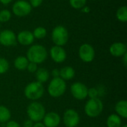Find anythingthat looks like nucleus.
<instances>
[{
    "instance_id": "nucleus-1",
    "label": "nucleus",
    "mask_w": 127,
    "mask_h": 127,
    "mask_svg": "<svg viewBox=\"0 0 127 127\" xmlns=\"http://www.w3.org/2000/svg\"><path fill=\"white\" fill-rule=\"evenodd\" d=\"M26 56L29 62L34 63L38 65L45 61L48 57V52L43 45H33L28 48Z\"/></svg>"
},
{
    "instance_id": "nucleus-2",
    "label": "nucleus",
    "mask_w": 127,
    "mask_h": 127,
    "mask_svg": "<svg viewBox=\"0 0 127 127\" xmlns=\"http://www.w3.org/2000/svg\"><path fill=\"white\" fill-rule=\"evenodd\" d=\"M45 89L42 83L34 81L28 83L24 89L25 97L32 101H36L40 99L44 95Z\"/></svg>"
},
{
    "instance_id": "nucleus-3",
    "label": "nucleus",
    "mask_w": 127,
    "mask_h": 127,
    "mask_svg": "<svg viewBox=\"0 0 127 127\" xmlns=\"http://www.w3.org/2000/svg\"><path fill=\"white\" fill-rule=\"evenodd\" d=\"M103 110V103L102 100L98 98H89L84 106L85 114L92 118H97L100 115Z\"/></svg>"
},
{
    "instance_id": "nucleus-4",
    "label": "nucleus",
    "mask_w": 127,
    "mask_h": 127,
    "mask_svg": "<svg viewBox=\"0 0 127 127\" xmlns=\"http://www.w3.org/2000/svg\"><path fill=\"white\" fill-rule=\"evenodd\" d=\"M27 115L33 122H40L45 115V108L41 103L33 101L27 107Z\"/></svg>"
},
{
    "instance_id": "nucleus-5",
    "label": "nucleus",
    "mask_w": 127,
    "mask_h": 127,
    "mask_svg": "<svg viewBox=\"0 0 127 127\" xmlns=\"http://www.w3.org/2000/svg\"><path fill=\"white\" fill-rule=\"evenodd\" d=\"M48 95L57 98L63 96L66 91V83L60 77H54L48 86Z\"/></svg>"
},
{
    "instance_id": "nucleus-6",
    "label": "nucleus",
    "mask_w": 127,
    "mask_h": 127,
    "mask_svg": "<svg viewBox=\"0 0 127 127\" xmlns=\"http://www.w3.org/2000/svg\"><path fill=\"white\" fill-rule=\"evenodd\" d=\"M51 39L55 45L63 47L67 43L68 39V33L67 29L62 25L56 26L52 31Z\"/></svg>"
},
{
    "instance_id": "nucleus-7",
    "label": "nucleus",
    "mask_w": 127,
    "mask_h": 127,
    "mask_svg": "<svg viewBox=\"0 0 127 127\" xmlns=\"http://www.w3.org/2000/svg\"><path fill=\"white\" fill-rule=\"evenodd\" d=\"M70 92L73 97L77 100H83L88 97V88L80 82L74 83L70 87Z\"/></svg>"
},
{
    "instance_id": "nucleus-8",
    "label": "nucleus",
    "mask_w": 127,
    "mask_h": 127,
    "mask_svg": "<svg viewBox=\"0 0 127 127\" xmlns=\"http://www.w3.org/2000/svg\"><path fill=\"white\" fill-rule=\"evenodd\" d=\"M78 54L80 59L86 63H91L94 60L95 57V51L93 46L89 43H84L80 45Z\"/></svg>"
},
{
    "instance_id": "nucleus-9",
    "label": "nucleus",
    "mask_w": 127,
    "mask_h": 127,
    "mask_svg": "<svg viewBox=\"0 0 127 127\" xmlns=\"http://www.w3.org/2000/svg\"><path fill=\"white\" fill-rule=\"evenodd\" d=\"M32 7L31 6L30 3L25 1V0H19L16 1L13 7L12 11L16 16L23 17L28 16L31 12Z\"/></svg>"
},
{
    "instance_id": "nucleus-10",
    "label": "nucleus",
    "mask_w": 127,
    "mask_h": 127,
    "mask_svg": "<svg viewBox=\"0 0 127 127\" xmlns=\"http://www.w3.org/2000/svg\"><path fill=\"white\" fill-rule=\"evenodd\" d=\"M80 118L78 112L73 109L65 110L63 116V124L66 127H77L80 123Z\"/></svg>"
},
{
    "instance_id": "nucleus-11",
    "label": "nucleus",
    "mask_w": 127,
    "mask_h": 127,
    "mask_svg": "<svg viewBox=\"0 0 127 127\" xmlns=\"http://www.w3.org/2000/svg\"><path fill=\"white\" fill-rule=\"evenodd\" d=\"M16 36L10 30H3L0 32V44L3 46L10 47L16 44Z\"/></svg>"
},
{
    "instance_id": "nucleus-12",
    "label": "nucleus",
    "mask_w": 127,
    "mask_h": 127,
    "mask_svg": "<svg viewBox=\"0 0 127 127\" xmlns=\"http://www.w3.org/2000/svg\"><path fill=\"white\" fill-rule=\"evenodd\" d=\"M50 56L52 60L56 63H62L65 60L67 54L62 46L54 45L50 50Z\"/></svg>"
},
{
    "instance_id": "nucleus-13",
    "label": "nucleus",
    "mask_w": 127,
    "mask_h": 127,
    "mask_svg": "<svg viewBox=\"0 0 127 127\" xmlns=\"http://www.w3.org/2000/svg\"><path fill=\"white\" fill-rule=\"evenodd\" d=\"M43 124L46 127H57L61 121L60 115L55 112L45 113L43 119Z\"/></svg>"
},
{
    "instance_id": "nucleus-14",
    "label": "nucleus",
    "mask_w": 127,
    "mask_h": 127,
    "mask_svg": "<svg viewBox=\"0 0 127 127\" xmlns=\"http://www.w3.org/2000/svg\"><path fill=\"white\" fill-rule=\"evenodd\" d=\"M16 41L22 45H31L34 41L33 33L29 31H22L19 32L16 36Z\"/></svg>"
},
{
    "instance_id": "nucleus-15",
    "label": "nucleus",
    "mask_w": 127,
    "mask_h": 127,
    "mask_svg": "<svg viewBox=\"0 0 127 127\" xmlns=\"http://www.w3.org/2000/svg\"><path fill=\"white\" fill-rule=\"evenodd\" d=\"M127 51V45L123 42H114L109 47V52L115 57H122Z\"/></svg>"
},
{
    "instance_id": "nucleus-16",
    "label": "nucleus",
    "mask_w": 127,
    "mask_h": 127,
    "mask_svg": "<svg viewBox=\"0 0 127 127\" xmlns=\"http://www.w3.org/2000/svg\"><path fill=\"white\" fill-rule=\"evenodd\" d=\"M75 76V71L71 66H64L60 70V77L63 80H71Z\"/></svg>"
},
{
    "instance_id": "nucleus-17",
    "label": "nucleus",
    "mask_w": 127,
    "mask_h": 127,
    "mask_svg": "<svg viewBox=\"0 0 127 127\" xmlns=\"http://www.w3.org/2000/svg\"><path fill=\"white\" fill-rule=\"evenodd\" d=\"M115 109L119 117L124 119L127 118V101L126 100H119L116 103Z\"/></svg>"
},
{
    "instance_id": "nucleus-18",
    "label": "nucleus",
    "mask_w": 127,
    "mask_h": 127,
    "mask_svg": "<svg viewBox=\"0 0 127 127\" xmlns=\"http://www.w3.org/2000/svg\"><path fill=\"white\" fill-rule=\"evenodd\" d=\"M35 75H36V79L37 82H39L41 83H46L50 77V74L48 72V71L45 68H39L36 70V71L35 72Z\"/></svg>"
},
{
    "instance_id": "nucleus-19",
    "label": "nucleus",
    "mask_w": 127,
    "mask_h": 127,
    "mask_svg": "<svg viewBox=\"0 0 127 127\" xmlns=\"http://www.w3.org/2000/svg\"><path fill=\"white\" fill-rule=\"evenodd\" d=\"M29 63L28 60L27 59L26 57L25 56H19L17 57L14 62H13V65L14 67L19 70V71H24L27 68V66Z\"/></svg>"
},
{
    "instance_id": "nucleus-20",
    "label": "nucleus",
    "mask_w": 127,
    "mask_h": 127,
    "mask_svg": "<svg viewBox=\"0 0 127 127\" xmlns=\"http://www.w3.org/2000/svg\"><path fill=\"white\" fill-rule=\"evenodd\" d=\"M107 127H121L122 126L121 118L117 114H111L106 119Z\"/></svg>"
},
{
    "instance_id": "nucleus-21",
    "label": "nucleus",
    "mask_w": 127,
    "mask_h": 127,
    "mask_svg": "<svg viewBox=\"0 0 127 127\" xmlns=\"http://www.w3.org/2000/svg\"><path fill=\"white\" fill-rule=\"evenodd\" d=\"M11 118V113L8 108L0 105V123H7Z\"/></svg>"
},
{
    "instance_id": "nucleus-22",
    "label": "nucleus",
    "mask_w": 127,
    "mask_h": 127,
    "mask_svg": "<svg viewBox=\"0 0 127 127\" xmlns=\"http://www.w3.org/2000/svg\"><path fill=\"white\" fill-rule=\"evenodd\" d=\"M117 19L121 22H126L127 21V6H122L118 8L116 13Z\"/></svg>"
},
{
    "instance_id": "nucleus-23",
    "label": "nucleus",
    "mask_w": 127,
    "mask_h": 127,
    "mask_svg": "<svg viewBox=\"0 0 127 127\" xmlns=\"http://www.w3.org/2000/svg\"><path fill=\"white\" fill-rule=\"evenodd\" d=\"M33 35L34 36V38L36 39H43L44 37L46 36L47 35V31L45 28L43 27H37L34 29L33 32Z\"/></svg>"
},
{
    "instance_id": "nucleus-24",
    "label": "nucleus",
    "mask_w": 127,
    "mask_h": 127,
    "mask_svg": "<svg viewBox=\"0 0 127 127\" xmlns=\"http://www.w3.org/2000/svg\"><path fill=\"white\" fill-rule=\"evenodd\" d=\"M87 0H69L70 5L74 9L83 8L86 4Z\"/></svg>"
},
{
    "instance_id": "nucleus-25",
    "label": "nucleus",
    "mask_w": 127,
    "mask_h": 127,
    "mask_svg": "<svg viewBox=\"0 0 127 127\" xmlns=\"http://www.w3.org/2000/svg\"><path fill=\"white\" fill-rule=\"evenodd\" d=\"M11 18V13L7 9L0 10V22H7Z\"/></svg>"
},
{
    "instance_id": "nucleus-26",
    "label": "nucleus",
    "mask_w": 127,
    "mask_h": 127,
    "mask_svg": "<svg viewBox=\"0 0 127 127\" xmlns=\"http://www.w3.org/2000/svg\"><path fill=\"white\" fill-rule=\"evenodd\" d=\"M9 69L8 61L3 57H0V74H5Z\"/></svg>"
},
{
    "instance_id": "nucleus-27",
    "label": "nucleus",
    "mask_w": 127,
    "mask_h": 127,
    "mask_svg": "<svg viewBox=\"0 0 127 127\" xmlns=\"http://www.w3.org/2000/svg\"><path fill=\"white\" fill-rule=\"evenodd\" d=\"M99 95L98 90L96 88H90L88 89V97L89 98H96Z\"/></svg>"
},
{
    "instance_id": "nucleus-28",
    "label": "nucleus",
    "mask_w": 127,
    "mask_h": 127,
    "mask_svg": "<svg viewBox=\"0 0 127 127\" xmlns=\"http://www.w3.org/2000/svg\"><path fill=\"white\" fill-rule=\"evenodd\" d=\"M30 73H35L36 71V70L38 69L37 68V64L34 63H31V62H29L28 66H27V68H26Z\"/></svg>"
},
{
    "instance_id": "nucleus-29",
    "label": "nucleus",
    "mask_w": 127,
    "mask_h": 127,
    "mask_svg": "<svg viewBox=\"0 0 127 127\" xmlns=\"http://www.w3.org/2000/svg\"><path fill=\"white\" fill-rule=\"evenodd\" d=\"M42 1L43 0H30L29 3L32 7H38L42 4Z\"/></svg>"
},
{
    "instance_id": "nucleus-30",
    "label": "nucleus",
    "mask_w": 127,
    "mask_h": 127,
    "mask_svg": "<svg viewBox=\"0 0 127 127\" xmlns=\"http://www.w3.org/2000/svg\"><path fill=\"white\" fill-rule=\"evenodd\" d=\"M5 127H21V126L15 121H9L6 123Z\"/></svg>"
},
{
    "instance_id": "nucleus-31",
    "label": "nucleus",
    "mask_w": 127,
    "mask_h": 127,
    "mask_svg": "<svg viewBox=\"0 0 127 127\" xmlns=\"http://www.w3.org/2000/svg\"><path fill=\"white\" fill-rule=\"evenodd\" d=\"M33 122L28 118V120H25L24 121L22 127H33Z\"/></svg>"
},
{
    "instance_id": "nucleus-32",
    "label": "nucleus",
    "mask_w": 127,
    "mask_h": 127,
    "mask_svg": "<svg viewBox=\"0 0 127 127\" xmlns=\"http://www.w3.org/2000/svg\"><path fill=\"white\" fill-rule=\"evenodd\" d=\"M51 74L54 77H60V70L57 68H54L51 71Z\"/></svg>"
},
{
    "instance_id": "nucleus-33",
    "label": "nucleus",
    "mask_w": 127,
    "mask_h": 127,
    "mask_svg": "<svg viewBox=\"0 0 127 127\" xmlns=\"http://www.w3.org/2000/svg\"><path fill=\"white\" fill-rule=\"evenodd\" d=\"M122 57H123V63H124V65L125 67H127V54H125Z\"/></svg>"
},
{
    "instance_id": "nucleus-34",
    "label": "nucleus",
    "mask_w": 127,
    "mask_h": 127,
    "mask_svg": "<svg viewBox=\"0 0 127 127\" xmlns=\"http://www.w3.org/2000/svg\"><path fill=\"white\" fill-rule=\"evenodd\" d=\"M33 127H46L44 124H43V123H42V122H36V123H35L34 124H33Z\"/></svg>"
},
{
    "instance_id": "nucleus-35",
    "label": "nucleus",
    "mask_w": 127,
    "mask_h": 127,
    "mask_svg": "<svg viewBox=\"0 0 127 127\" xmlns=\"http://www.w3.org/2000/svg\"><path fill=\"white\" fill-rule=\"evenodd\" d=\"M12 1H13V0H0V3H1L2 4L6 5V4H10Z\"/></svg>"
},
{
    "instance_id": "nucleus-36",
    "label": "nucleus",
    "mask_w": 127,
    "mask_h": 127,
    "mask_svg": "<svg viewBox=\"0 0 127 127\" xmlns=\"http://www.w3.org/2000/svg\"><path fill=\"white\" fill-rule=\"evenodd\" d=\"M121 127H127V125H123V126H121Z\"/></svg>"
},
{
    "instance_id": "nucleus-37",
    "label": "nucleus",
    "mask_w": 127,
    "mask_h": 127,
    "mask_svg": "<svg viewBox=\"0 0 127 127\" xmlns=\"http://www.w3.org/2000/svg\"><path fill=\"white\" fill-rule=\"evenodd\" d=\"M92 1H95V0H92Z\"/></svg>"
}]
</instances>
